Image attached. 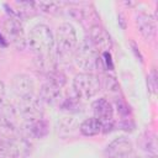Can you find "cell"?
<instances>
[{"label": "cell", "instance_id": "603a6c76", "mask_svg": "<svg viewBox=\"0 0 158 158\" xmlns=\"http://www.w3.org/2000/svg\"><path fill=\"white\" fill-rule=\"evenodd\" d=\"M157 79H158L157 72H156V69H152L151 73H149L148 77H147L148 90H149L152 94H156V93H157V88H158V81H157Z\"/></svg>", "mask_w": 158, "mask_h": 158}, {"label": "cell", "instance_id": "7402d4cb", "mask_svg": "<svg viewBox=\"0 0 158 158\" xmlns=\"http://www.w3.org/2000/svg\"><path fill=\"white\" fill-rule=\"evenodd\" d=\"M60 107H62V110H65L68 112L79 111V107H80L79 98L78 96H74V98H67V99H64L60 102Z\"/></svg>", "mask_w": 158, "mask_h": 158}, {"label": "cell", "instance_id": "cb8c5ba5", "mask_svg": "<svg viewBox=\"0 0 158 158\" xmlns=\"http://www.w3.org/2000/svg\"><path fill=\"white\" fill-rule=\"evenodd\" d=\"M104 88L107 91H117L118 90V83L116 81L115 77L112 75H106L104 79Z\"/></svg>", "mask_w": 158, "mask_h": 158}, {"label": "cell", "instance_id": "4fadbf2b", "mask_svg": "<svg viewBox=\"0 0 158 158\" xmlns=\"http://www.w3.org/2000/svg\"><path fill=\"white\" fill-rule=\"evenodd\" d=\"M12 90L19 99L33 95L35 91V83L32 78L27 74H17L12 79Z\"/></svg>", "mask_w": 158, "mask_h": 158}, {"label": "cell", "instance_id": "7c38bea8", "mask_svg": "<svg viewBox=\"0 0 158 158\" xmlns=\"http://www.w3.org/2000/svg\"><path fill=\"white\" fill-rule=\"evenodd\" d=\"M69 14L74 20L81 22L85 27H88V30L91 28L93 26L99 25V21H100V16L95 11V9L91 6L79 7V9H69Z\"/></svg>", "mask_w": 158, "mask_h": 158}, {"label": "cell", "instance_id": "7a4b0ae2", "mask_svg": "<svg viewBox=\"0 0 158 158\" xmlns=\"http://www.w3.org/2000/svg\"><path fill=\"white\" fill-rule=\"evenodd\" d=\"M54 46L57 56L60 59H67L74 54L78 47V37L73 25L64 22L58 26L54 37Z\"/></svg>", "mask_w": 158, "mask_h": 158}, {"label": "cell", "instance_id": "484cf974", "mask_svg": "<svg viewBox=\"0 0 158 158\" xmlns=\"http://www.w3.org/2000/svg\"><path fill=\"white\" fill-rule=\"evenodd\" d=\"M4 95H5V84L0 80V101L1 100H4L2 98H4Z\"/></svg>", "mask_w": 158, "mask_h": 158}, {"label": "cell", "instance_id": "8fae6325", "mask_svg": "<svg viewBox=\"0 0 158 158\" xmlns=\"http://www.w3.org/2000/svg\"><path fill=\"white\" fill-rule=\"evenodd\" d=\"M136 26L137 30L139 31V33L142 35V37L147 41H151L156 36V17H153L152 15L147 14V12H138L136 16Z\"/></svg>", "mask_w": 158, "mask_h": 158}, {"label": "cell", "instance_id": "30bf717a", "mask_svg": "<svg viewBox=\"0 0 158 158\" xmlns=\"http://www.w3.org/2000/svg\"><path fill=\"white\" fill-rule=\"evenodd\" d=\"M133 144L127 137H117L105 148L106 158H127L132 154Z\"/></svg>", "mask_w": 158, "mask_h": 158}, {"label": "cell", "instance_id": "6da1fadb", "mask_svg": "<svg viewBox=\"0 0 158 158\" xmlns=\"http://www.w3.org/2000/svg\"><path fill=\"white\" fill-rule=\"evenodd\" d=\"M27 44L36 57L51 56L54 47V36L47 25L38 23L31 30Z\"/></svg>", "mask_w": 158, "mask_h": 158}, {"label": "cell", "instance_id": "8992f818", "mask_svg": "<svg viewBox=\"0 0 158 158\" xmlns=\"http://www.w3.org/2000/svg\"><path fill=\"white\" fill-rule=\"evenodd\" d=\"M5 38L7 42L14 44L19 49H23L27 44V40L25 37V31L22 27V23L19 19L14 16H9L5 19L2 23Z\"/></svg>", "mask_w": 158, "mask_h": 158}, {"label": "cell", "instance_id": "d6986e66", "mask_svg": "<svg viewBox=\"0 0 158 158\" xmlns=\"http://www.w3.org/2000/svg\"><path fill=\"white\" fill-rule=\"evenodd\" d=\"M79 131L85 137H94V136H98L101 132V123H100V121L98 118H95L93 116V117L85 118L80 123Z\"/></svg>", "mask_w": 158, "mask_h": 158}, {"label": "cell", "instance_id": "2e32d148", "mask_svg": "<svg viewBox=\"0 0 158 158\" xmlns=\"http://www.w3.org/2000/svg\"><path fill=\"white\" fill-rule=\"evenodd\" d=\"M12 5L15 6V10H11L10 16H14L19 20L33 16L37 11L33 1H15Z\"/></svg>", "mask_w": 158, "mask_h": 158}, {"label": "cell", "instance_id": "4316f807", "mask_svg": "<svg viewBox=\"0 0 158 158\" xmlns=\"http://www.w3.org/2000/svg\"><path fill=\"white\" fill-rule=\"evenodd\" d=\"M0 46H1V47H6V46H7V41H6L5 36H2L1 32H0Z\"/></svg>", "mask_w": 158, "mask_h": 158}, {"label": "cell", "instance_id": "ba28073f", "mask_svg": "<svg viewBox=\"0 0 158 158\" xmlns=\"http://www.w3.org/2000/svg\"><path fill=\"white\" fill-rule=\"evenodd\" d=\"M19 111L27 122H32L43 117V104L40 98L28 95L19 100Z\"/></svg>", "mask_w": 158, "mask_h": 158}, {"label": "cell", "instance_id": "83f0119b", "mask_svg": "<svg viewBox=\"0 0 158 158\" xmlns=\"http://www.w3.org/2000/svg\"><path fill=\"white\" fill-rule=\"evenodd\" d=\"M127 158H142L141 156H137V154H131L130 157H127Z\"/></svg>", "mask_w": 158, "mask_h": 158}, {"label": "cell", "instance_id": "5bb4252c", "mask_svg": "<svg viewBox=\"0 0 158 158\" xmlns=\"http://www.w3.org/2000/svg\"><path fill=\"white\" fill-rule=\"evenodd\" d=\"M17 126V110L6 100L0 101V127L14 130Z\"/></svg>", "mask_w": 158, "mask_h": 158}, {"label": "cell", "instance_id": "44dd1931", "mask_svg": "<svg viewBox=\"0 0 158 158\" xmlns=\"http://www.w3.org/2000/svg\"><path fill=\"white\" fill-rule=\"evenodd\" d=\"M47 79H48V83L53 84L54 86H57L59 89H62L67 83V77L60 70H57V69L49 72L47 74Z\"/></svg>", "mask_w": 158, "mask_h": 158}, {"label": "cell", "instance_id": "52a82bcc", "mask_svg": "<svg viewBox=\"0 0 158 158\" xmlns=\"http://www.w3.org/2000/svg\"><path fill=\"white\" fill-rule=\"evenodd\" d=\"M93 111L94 117L98 118L101 123V132H110L115 126L114 120V107L109 100L105 98L96 99L93 102Z\"/></svg>", "mask_w": 158, "mask_h": 158}, {"label": "cell", "instance_id": "277c9868", "mask_svg": "<svg viewBox=\"0 0 158 158\" xmlns=\"http://www.w3.org/2000/svg\"><path fill=\"white\" fill-rule=\"evenodd\" d=\"M101 80L94 73H79L73 79V89L79 99H91L101 90Z\"/></svg>", "mask_w": 158, "mask_h": 158}, {"label": "cell", "instance_id": "9a60e30c", "mask_svg": "<svg viewBox=\"0 0 158 158\" xmlns=\"http://www.w3.org/2000/svg\"><path fill=\"white\" fill-rule=\"evenodd\" d=\"M138 144L141 147V149L143 152H146L148 156H151L152 158L157 157V136L154 132L152 131H144L139 139H138Z\"/></svg>", "mask_w": 158, "mask_h": 158}, {"label": "cell", "instance_id": "5b68a950", "mask_svg": "<svg viewBox=\"0 0 158 158\" xmlns=\"http://www.w3.org/2000/svg\"><path fill=\"white\" fill-rule=\"evenodd\" d=\"M31 148V143L20 136H10L0 139V156L5 158H27Z\"/></svg>", "mask_w": 158, "mask_h": 158}, {"label": "cell", "instance_id": "9c48e42d", "mask_svg": "<svg viewBox=\"0 0 158 158\" xmlns=\"http://www.w3.org/2000/svg\"><path fill=\"white\" fill-rule=\"evenodd\" d=\"M89 41L91 42L93 47L96 49L99 54L104 52H110V49L112 48L111 36L100 25H96L89 28Z\"/></svg>", "mask_w": 158, "mask_h": 158}, {"label": "cell", "instance_id": "d4e9b609", "mask_svg": "<svg viewBox=\"0 0 158 158\" xmlns=\"http://www.w3.org/2000/svg\"><path fill=\"white\" fill-rule=\"evenodd\" d=\"M130 44H131V48H132V52L135 53V56H136V58L141 62V63H143V57H142V54H141V52H139V48H138V46L133 42V41H131L130 42Z\"/></svg>", "mask_w": 158, "mask_h": 158}, {"label": "cell", "instance_id": "3957f363", "mask_svg": "<svg viewBox=\"0 0 158 158\" xmlns=\"http://www.w3.org/2000/svg\"><path fill=\"white\" fill-rule=\"evenodd\" d=\"M73 56L77 67L83 69L85 73H93V70L99 69V67L102 69L100 54L93 47L89 38H85L80 42V44H78Z\"/></svg>", "mask_w": 158, "mask_h": 158}, {"label": "cell", "instance_id": "ffe728a7", "mask_svg": "<svg viewBox=\"0 0 158 158\" xmlns=\"http://www.w3.org/2000/svg\"><path fill=\"white\" fill-rule=\"evenodd\" d=\"M36 9L46 12V14H58L62 9V6L64 5V2H53V1H38L35 2Z\"/></svg>", "mask_w": 158, "mask_h": 158}, {"label": "cell", "instance_id": "ac0fdd59", "mask_svg": "<svg viewBox=\"0 0 158 158\" xmlns=\"http://www.w3.org/2000/svg\"><path fill=\"white\" fill-rule=\"evenodd\" d=\"M27 132L35 138H44L49 133V123L43 117L35 120L32 122H28L27 125Z\"/></svg>", "mask_w": 158, "mask_h": 158}, {"label": "cell", "instance_id": "e0dca14e", "mask_svg": "<svg viewBox=\"0 0 158 158\" xmlns=\"http://www.w3.org/2000/svg\"><path fill=\"white\" fill-rule=\"evenodd\" d=\"M40 99L42 102L56 104L60 99V89L51 83H44L40 90Z\"/></svg>", "mask_w": 158, "mask_h": 158}]
</instances>
